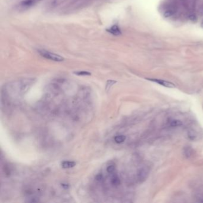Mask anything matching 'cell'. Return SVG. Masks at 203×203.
<instances>
[{
	"mask_svg": "<svg viewBox=\"0 0 203 203\" xmlns=\"http://www.w3.org/2000/svg\"><path fill=\"white\" fill-rule=\"evenodd\" d=\"M112 182L114 185H118L120 184V180L118 176H115L112 179Z\"/></svg>",
	"mask_w": 203,
	"mask_h": 203,
	"instance_id": "cell-11",
	"label": "cell"
},
{
	"mask_svg": "<svg viewBox=\"0 0 203 203\" xmlns=\"http://www.w3.org/2000/svg\"><path fill=\"white\" fill-rule=\"evenodd\" d=\"M117 82L115 81V80H109L107 82V84H106V92H108L111 87L115 84Z\"/></svg>",
	"mask_w": 203,
	"mask_h": 203,
	"instance_id": "cell-8",
	"label": "cell"
},
{
	"mask_svg": "<svg viewBox=\"0 0 203 203\" xmlns=\"http://www.w3.org/2000/svg\"><path fill=\"white\" fill-rule=\"evenodd\" d=\"M115 166L114 165H111L107 167V171L108 172V173H112L115 172Z\"/></svg>",
	"mask_w": 203,
	"mask_h": 203,
	"instance_id": "cell-12",
	"label": "cell"
},
{
	"mask_svg": "<svg viewBox=\"0 0 203 203\" xmlns=\"http://www.w3.org/2000/svg\"><path fill=\"white\" fill-rule=\"evenodd\" d=\"M103 179V176L102 175H101V174H98V175H96V179L97 180H100Z\"/></svg>",
	"mask_w": 203,
	"mask_h": 203,
	"instance_id": "cell-14",
	"label": "cell"
},
{
	"mask_svg": "<svg viewBox=\"0 0 203 203\" xmlns=\"http://www.w3.org/2000/svg\"><path fill=\"white\" fill-rule=\"evenodd\" d=\"M107 31L108 32L110 33L111 34L115 35V36L121 35V34H122V32L120 31V28L117 25H115L112 26L111 28H110L109 29H107Z\"/></svg>",
	"mask_w": 203,
	"mask_h": 203,
	"instance_id": "cell-3",
	"label": "cell"
},
{
	"mask_svg": "<svg viewBox=\"0 0 203 203\" xmlns=\"http://www.w3.org/2000/svg\"><path fill=\"white\" fill-rule=\"evenodd\" d=\"M37 0H24L21 3L20 6L24 8H28L34 6Z\"/></svg>",
	"mask_w": 203,
	"mask_h": 203,
	"instance_id": "cell-5",
	"label": "cell"
},
{
	"mask_svg": "<svg viewBox=\"0 0 203 203\" xmlns=\"http://www.w3.org/2000/svg\"><path fill=\"white\" fill-rule=\"evenodd\" d=\"M39 54L48 60H50L51 61H56V62H61L64 61V58L57 54L51 53L48 51H46L44 50H38Z\"/></svg>",
	"mask_w": 203,
	"mask_h": 203,
	"instance_id": "cell-1",
	"label": "cell"
},
{
	"mask_svg": "<svg viewBox=\"0 0 203 203\" xmlns=\"http://www.w3.org/2000/svg\"><path fill=\"white\" fill-rule=\"evenodd\" d=\"M74 73L76 75H78V76H90V75H91V73H89V72H86V71H79V72H74Z\"/></svg>",
	"mask_w": 203,
	"mask_h": 203,
	"instance_id": "cell-9",
	"label": "cell"
},
{
	"mask_svg": "<svg viewBox=\"0 0 203 203\" xmlns=\"http://www.w3.org/2000/svg\"><path fill=\"white\" fill-rule=\"evenodd\" d=\"M170 125H171V126H173V127L179 126L182 125V122H181V121L178 120H174L170 122Z\"/></svg>",
	"mask_w": 203,
	"mask_h": 203,
	"instance_id": "cell-10",
	"label": "cell"
},
{
	"mask_svg": "<svg viewBox=\"0 0 203 203\" xmlns=\"http://www.w3.org/2000/svg\"><path fill=\"white\" fill-rule=\"evenodd\" d=\"M173 14V12L171 10H168V11H166L164 13V17L166 18H168V17H170L171 16H172Z\"/></svg>",
	"mask_w": 203,
	"mask_h": 203,
	"instance_id": "cell-13",
	"label": "cell"
},
{
	"mask_svg": "<svg viewBox=\"0 0 203 203\" xmlns=\"http://www.w3.org/2000/svg\"><path fill=\"white\" fill-rule=\"evenodd\" d=\"M201 26H202V28H203V22H202V25H201Z\"/></svg>",
	"mask_w": 203,
	"mask_h": 203,
	"instance_id": "cell-16",
	"label": "cell"
},
{
	"mask_svg": "<svg viewBox=\"0 0 203 203\" xmlns=\"http://www.w3.org/2000/svg\"><path fill=\"white\" fill-rule=\"evenodd\" d=\"M149 173V169L147 168H142L138 173V179L140 180H144Z\"/></svg>",
	"mask_w": 203,
	"mask_h": 203,
	"instance_id": "cell-4",
	"label": "cell"
},
{
	"mask_svg": "<svg viewBox=\"0 0 203 203\" xmlns=\"http://www.w3.org/2000/svg\"><path fill=\"white\" fill-rule=\"evenodd\" d=\"M76 163L72 161H64L61 163L62 167L64 169H69V168L73 167L74 166H76Z\"/></svg>",
	"mask_w": 203,
	"mask_h": 203,
	"instance_id": "cell-6",
	"label": "cell"
},
{
	"mask_svg": "<svg viewBox=\"0 0 203 203\" xmlns=\"http://www.w3.org/2000/svg\"><path fill=\"white\" fill-rule=\"evenodd\" d=\"M147 79L148 80H150L151 82H156L159 85H161L165 86V87H167V88H173L175 87V85L173 83L166 81V80H161V79H152V78H147Z\"/></svg>",
	"mask_w": 203,
	"mask_h": 203,
	"instance_id": "cell-2",
	"label": "cell"
},
{
	"mask_svg": "<svg viewBox=\"0 0 203 203\" xmlns=\"http://www.w3.org/2000/svg\"><path fill=\"white\" fill-rule=\"evenodd\" d=\"M126 139V137L124 135H119L116 136L115 138V141L118 144H120L123 142Z\"/></svg>",
	"mask_w": 203,
	"mask_h": 203,
	"instance_id": "cell-7",
	"label": "cell"
},
{
	"mask_svg": "<svg viewBox=\"0 0 203 203\" xmlns=\"http://www.w3.org/2000/svg\"><path fill=\"white\" fill-rule=\"evenodd\" d=\"M189 18L191 20H195L196 19V16L194 15H190L189 16Z\"/></svg>",
	"mask_w": 203,
	"mask_h": 203,
	"instance_id": "cell-15",
	"label": "cell"
}]
</instances>
